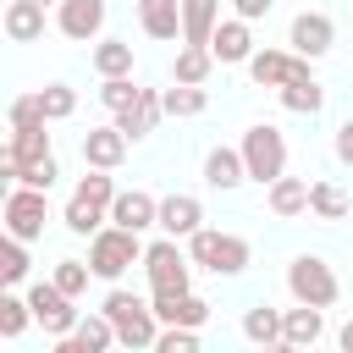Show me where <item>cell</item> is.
<instances>
[{"label":"cell","mask_w":353,"mask_h":353,"mask_svg":"<svg viewBox=\"0 0 353 353\" xmlns=\"http://www.w3.org/2000/svg\"><path fill=\"white\" fill-rule=\"evenodd\" d=\"M188 254H193V265L210 270V276H243L248 259H254V248H248L237 232H210V226H199V232L188 237Z\"/></svg>","instance_id":"cell-2"},{"label":"cell","mask_w":353,"mask_h":353,"mask_svg":"<svg viewBox=\"0 0 353 353\" xmlns=\"http://www.w3.org/2000/svg\"><path fill=\"white\" fill-rule=\"evenodd\" d=\"M88 276H94V265H83V259H61V265H55V276H50V281H55V287H66V292H72V298H77V292H83V287H88Z\"/></svg>","instance_id":"cell-39"},{"label":"cell","mask_w":353,"mask_h":353,"mask_svg":"<svg viewBox=\"0 0 353 353\" xmlns=\"http://www.w3.org/2000/svg\"><path fill=\"white\" fill-rule=\"evenodd\" d=\"M143 259V243H138V232H127V226H99L94 237H88V265H94V276L99 281H116L121 270H132Z\"/></svg>","instance_id":"cell-3"},{"label":"cell","mask_w":353,"mask_h":353,"mask_svg":"<svg viewBox=\"0 0 353 353\" xmlns=\"http://www.w3.org/2000/svg\"><path fill=\"white\" fill-rule=\"evenodd\" d=\"M39 99H44V116H50V121H66V116L77 110V94H72L66 83H44Z\"/></svg>","instance_id":"cell-37"},{"label":"cell","mask_w":353,"mask_h":353,"mask_svg":"<svg viewBox=\"0 0 353 353\" xmlns=\"http://www.w3.org/2000/svg\"><path fill=\"white\" fill-rule=\"evenodd\" d=\"M221 28V0H182V44H210Z\"/></svg>","instance_id":"cell-23"},{"label":"cell","mask_w":353,"mask_h":353,"mask_svg":"<svg viewBox=\"0 0 353 353\" xmlns=\"http://www.w3.org/2000/svg\"><path fill=\"white\" fill-rule=\"evenodd\" d=\"M154 347L160 353H199V325H165L154 336Z\"/></svg>","instance_id":"cell-38"},{"label":"cell","mask_w":353,"mask_h":353,"mask_svg":"<svg viewBox=\"0 0 353 353\" xmlns=\"http://www.w3.org/2000/svg\"><path fill=\"white\" fill-rule=\"evenodd\" d=\"M110 221H116V226H127V232L160 226V199H149L143 188H127V193H116V204H110Z\"/></svg>","instance_id":"cell-14"},{"label":"cell","mask_w":353,"mask_h":353,"mask_svg":"<svg viewBox=\"0 0 353 353\" xmlns=\"http://www.w3.org/2000/svg\"><path fill=\"white\" fill-rule=\"evenodd\" d=\"M160 116H165V94H154V88H143V94H138V105H127V110H116V127H121V132H127V138L138 143L143 132H154V121H160Z\"/></svg>","instance_id":"cell-19"},{"label":"cell","mask_w":353,"mask_h":353,"mask_svg":"<svg viewBox=\"0 0 353 353\" xmlns=\"http://www.w3.org/2000/svg\"><path fill=\"white\" fill-rule=\"evenodd\" d=\"M28 303H33V320L50 331V336H66L77 325V309H72V292L55 287V281H33L28 287Z\"/></svg>","instance_id":"cell-8"},{"label":"cell","mask_w":353,"mask_h":353,"mask_svg":"<svg viewBox=\"0 0 353 353\" xmlns=\"http://www.w3.org/2000/svg\"><path fill=\"white\" fill-rule=\"evenodd\" d=\"M154 314H160V325H204L210 303L193 292H154Z\"/></svg>","instance_id":"cell-20"},{"label":"cell","mask_w":353,"mask_h":353,"mask_svg":"<svg viewBox=\"0 0 353 353\" xmlns=\"http://www.w3.org/2000/svg\"><path fill=\"white\" fill-rule=\"evenodd\" d=\"M336 347H342V353H353V320H347V325L336 331Z\"/></svg>","instance_id":"cell-43"},{"label":"cell","mask_w":353,"mask_h":353,"mask_svg":"<svg viewBox=\"0 0 353 353\" xmlns=\"http://www.w3.org/2000/svg\"><path fill=\"white\" fill-rule=\"evenodd\" d=\"M39 121H50L39 94H22V99H11V127H39Z\"/></svg>","instance_id":"cell-40"},{"label":"cell","mask_w":353,"mask_h":353,"mask_svg":"<svg viewBox=\"0 0 353 353\" xmlns=\"http://www.w3.org/2000/svg\"><path fill=\"white\" fill-rule=\"evenodd\" d=\"M237 149H243V160H248V182L270 188L276 176H287V138H281L270 121H254Z\"/></svg>","instance_id":"cell-4"},{"label":"cell","mask_w":353,"mask_h":353,"mask_svg":"<svg viewBox=\"0 0 353 353\" xmlns=\"http://www.w3.org/2000/svg\"><path fill=\"white\" fill-rule=\"evenodd\" d=\"M143 276H149L154 292H188V281H193V254H182L176 237H160V243L143 248Z\"/></svg>","instance_id":"cell-6"},{"label":"cell","mask_w":353,"mask_h":353,"mask_svg":"<svg viewBox=\"0 0 353 353\" xmlns=\"http://www.w3.org/2000/svg\"><path fill=\"white\" fill-rule=\"evenodd\" d=\"M66 232H77V237H94L105 221H110V210H94V204H83V199H66Z\"/></svg>","instance_id":"cell-32"},{"label":"cell","mask_w":353,"mask_h":353,"mask_svg":"<svg viewBox=\"0 0 353 353\" xmlns=\"http://www.w3.org/2000/svg\"><path fill=\"white\" fill-rule=\"evenodd\" d=\"M61 33L66 39H77V44H88V39H99V28H105V0H61Z\"/></svg>","instance_id":"cell-13"},{"label":"cell","mask_w":353,"mask_h":353,"mask_svg":"<svg viewBox=\"0 0 353 353\" xmlns=\"http://www.w3.org/2000/svg\"><path fill=\"white\" fill-rule=\"evenodd\" d=\"M94 72L99 77H127L132 72V44L127 39H99L94 44Z\"/></svg>","instance_id":"cell-26"},{"label":"cell","mask_w":353,"mask_h":353,"mask_svg":"<svg viewBox=\"0 0 353 353\" xmlns=\"http://www.w3.org/2000/svg\"><path fill=\"white\" fill-rule=\"evenodd\" d=\"M331 39H336V28H331V17H325V11H298V17H292V33H287V44H292L298 55L320 61V55L331 50Z\"/></svg>","instance_id":"cell-10"},{"label":"cell","mask_w":353,"mask_h":353,"mask_svg":"<svg viewBox=\"0 0 353 353\" xmlns=\"http://www.w3.org/2000/svg\"><path fill=\"white\" fill-rule=\"evenodd\" d=\"M292 61H298V55H281V50H254V55H248V77H254L259 88H281V83L292 77Z\"/></svg>","instance_id":"cell-24"},{"label":"cell","mask_w":353,"mask_h":353,"mask_svg":"<svg viewBox=\"0 0 353 353\" xmlns=\"http://www.w3.org/2000/svg\"><path fill=\"white\" fill-rule=\"evenodd\" d=\"M281 105H287L292 116H314V110L325 105V88L314 83V72H309V55H298V61H292V77L281 83Z\"/></svg>","instance_id":"cell-11"},{"label":"cell","mask_w":353,"mask_h":353,"mask_svg":"<svg viewBox=\"0 0 353 353\" xmlns=\"http://www.w3.org/2000/svg\"><path fill=\"white\" fill-rule=\"evenodd\" d=\"M215 66V50L210 44H182L176 50V83H204Z\"/></svg>","instance_id":"cell-29"},{"label":"cell","mask_w":353,"mask_h":353,"mask_svg":"<svg viewBox=\"0 0 353 353\" xmlns=\"http://www.w3.org/2000/svg\"><path fill=\"white\" fill-rule=\"evenodd\" d=\"M39 6H61V0H39Z\"/></svg>","instance_id":"cell-44"},{"label":"cell","mask_w":353,"mask_h":353,"mask_svg":"<svg viewBox=\"0 0 353 353\" xmlns=\"http://www.w3.org/2000/svg\"><path fill=\"white\" fill-rule=\"evenodd\" d=\"M28 320H33V303L17 292H0V336H22Z\"/></svg>","instance_id":"cell-35"},{"label":"cell","mask_w":353,"mask_h":353,"mask_svg":"<svg viewBox=\"0 0 353 353\" xmlns=\"http://www.w3.org/2000/svg\"><path fill=\"white\" fill-rule=\"evenodd\" d=\"M336 160H342V165H353V116L336 127Z\"/></svg>","instance_id":"cell-41"},{"label":"cell","mask_w":353,"mask_h":353,"mask_svg":"<svg viewBox=\"0 0 353 353\" xmlns=\"http://www.w3.org/2000/svg\"><path fill=\"white\" fill-rule=\"evenodd\" d=\"M325 336V314L314 303H298V309H281V347H314Z\"/></svg>","instance_id":"cell-16"},{"label":"cell","mask_w":353,"mask_h":353,"mask_svg":"<svg viewBox=\"0 0 353 353\" xmlns=\"http://www.w3.org/2000/svg\"><path fill=\"white\" fill-rule=\"evenodd\" d=\"M99 309L110 314L121 347H154V336H160V314H154V303H143V298L127 292V287H110Z\"/></svg>","instance_id":"cell-1"},{"label":"cell","mask_w":353,"mask_h":353,"mask_svg":"<svg viewBox=\"0 0 353 353\" xmlns=\"http://www.w3.org/2000/svg\"><path fill=\"white\" fill-rule=\"evenodd\" d=\"M22 276H28V243L6 232V243H0V281H6V287H17Z\"/></svg>","instance_id":"cell-34"},{"label":"cell","mask_w":353,"mask_h":353,"mask_svg":"<svg viewBox=\"0 0 353 353\" xmlns=\"http://www.w3.org/2000/svg\"><path fill=\"white\" fill-rule=\"evenodd\" d=\"M138 28L149 39H182V0H138Z\"/></svg>","instance_id":"cell-17"},{"label":"cell","mask_w":353,"mask_h":353,"mask_svg":"<svg viewBox=\"0 0 353 353\" xmlns=\"http://www.w3.org/2000/svg\"><path fill=\"white\" fill-rule=\"evenodd\" d=\"M287 292H292L298 303L331 309V303H336V292H342V281H336V270H331L320 254H298V259L287 265Z\"/></svg>","instance_id":"cell-5"},{"label":"cell","mask_w":353,"mask_h":353,"mask_svg":"<svg viewBox=\"0 0 353 353\" xmlns=\"http://www.w3.org/2000/svg\"><path fill=\"white\" fill-rule=\"evenodd\" d=\"M270 210L276 215H303L309 210V182L303 176H276L270 182Z\"/></svg>","instance_id":"cell-27"},{"label":"cell","mask_w":353,"mask_h":353,"mask_svg":"<svg viewBox=\"0 0 353 353\" xmlns=\"http://www.w3.org/2000/svg\"><path fill=\"white\" fill-rule=\"evenodd\" d=\"M210 50H215V61H248L254 55V33H248V17H226L215 33H210Z\"/></svg>","instance_id":"cell-18"},{"label":"cell","mask_w":353,"mask_h":353,"mask_svg":"<svg viewBox=\"0 0 353 353\" xmlns=\"http://www.w3.org/2000/svg\"><path fill=\"white\" fill-rule=\"evenodd\" d=\"M116 342V325H110V314L99 309V314H83L66 336H55V353H105Z\"/></svg>","instance_id":"cell-9"},{"label":"cell","mask_w":353,"mask_h":353,"mask_svg":"<svg viewBox=\"0 0 353 353\" xmlns=\"http://www.w3.org/2000/svg\"><path fill=\"white\" fill-rule=\"evenodd\" d=\"M243 336H248L254 347H281V309L254 303V309L243 314Z\"/></svg>","instance_id":"cell-25"},{"label":"cell","mask_w":353,"mask_h":353,"mask_svg":"<svg viewBox=\"0 0 353 353\" xmlns=\"http://www.w3.org/2000/svg\"><path fill=\"white\" fill-rule=\"evenodd\" d=\"M6 39H11V44L44 39V6H39V0H11V6H6Z\"/></svg>","instance_id":"cell-22"},{"label":"cell","mask_w":353,"mask_h":353,"mask_svg":"<svg viewBox=\"0 0 353 353\" xmlns=\"http://www.w3.org/2000/svg\"><path fill=\"white\" fill-rule=\"evenodd\" d=\"M309 210H314L320 221H342V215H347V193H342L336 182H309Z\"/></svg>","instance_id":"cell-30"},{"label":"cell","mask_w":353,"mask_h":353,"mask_svg":"<svg viewBox=\"0 0 353 353\" xmlns=\"http://www.w3.org/2000/svg\"><path fill=\"white\" fill-rule=\"evenodd\" d=\"M50 121H39V127H11V143H6V154L11 160H44L50 154V132H44Z\"/></svg>","instance_id":"cell-28"},{"label":"cell","mask_w":353,"mask_h":353,"mask_svg":"<svg viewBox=\"0 0 353 353\" xmlns=\"http://www.w3.org/2000/svg\"><path fill=\"white\" fill-rule=\"evenodd\" d=\"M199 226H204V204H199L193 193L160 199V232H165V237H193Z\"/></svg>","instance_id":"cell-15"},{"label":"cell","mask_w":353,"mask_h":353,"mask_svg":"<svg viewBox=\"0 0 353 353\" xmlns=\"http://www.w3.org/2000/svg\"><path fill=\"white\" fill-rule=\"evenodd\" d=\"M138 94H143V88L132 83V72H127V77H105V83H99V99H105V110H110V116H116V110H127V105H138Z\"/></svg>","instance_id":"cell-36"},{"label":"cell","mask_w":353,"mask_h":353,"mask_svg":"<svg viewBox=\"0 0 353 353\" xmlns=\"http://www.w3.org/2000/svg\"><path fill=\"white\" fill-rule=\"evenodd\" d=\"M44 221H50L44 188L17 182V188L6 193V232H11V237H22V243H33V237H44Z\"/></svg>","instance_id":"cell-7"},{"label":"cell","mask_w":353,"mask_h":353,"mask_svg":"<svg viewBox=\"0 0 353 353\" xmlns=\"http://www.w3.org/2000/svg\"><path fill=\"white\" fill-rule=\"evenodd\" d=\"M204 182L221 188V193H232L237 182H248V160H243V149H210V154H204Z\"/></svg>","instance_id":"cell-21"},{"label":"cell","mask_w":353,"mask_h":353,"mask_svg":"<svg viewBox=\"0 0 353 353\" xmlns=\"http://www.w3.org/2000/svg\"><path fill=\"white\" fill-rule=\"evenodd\" d=\"M72 199H83V204H94V210H110V204H116V182H110L99 165H94V171H88V176L72 188Z\"/></svg>","instance_id":"cell-31"},{"label":"cell","mask_w":353,"mask_h":353,"mask_svg":"<svg viewBox=\"0 0 353 353\" xmlns=\"http://www.w3.org/2000/svg\"><path fill=\"white\" fill-rule=\"evenodd\" d=\"M210 105V94L199 88V83H176V88H165V116H199Z\"/></svg>","instance_id":"cell-33"},{"label":"cell","mask_w":353,"mask_h":353,"mask_svg":"<svg viewBox=\"0 0 353 353\" xmlns=\"http://www.w3.org/2000/svg\"><path fill=\"white\" fill-rule=\"evenodd\" d=\"M270 6H276V0H232V11H237V17H248V22H254V17H265Z\"/></svg>","instance_id":"cell-42"},{"label":"cell","mask_w":353,"mask_h":353,"mask_svg":"<svg viewBox=\"0 0 353 353\" xmlns=\"http://www.w3.org/2000/svg\"><path fill=\"white\" fill-rule=\"evenodd\" d=\"M127 132L110 121V127H88L83 132V165H99V171H116L121 160H127Z\"/></svg>","instance_id":"cell-12"}]
</instances>
